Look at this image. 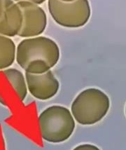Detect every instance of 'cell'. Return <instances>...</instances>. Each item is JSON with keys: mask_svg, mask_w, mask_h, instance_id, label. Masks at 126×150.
<instances>
[{"mask_svg": "<svg viewBox=\"0 0 126 150\" xmlns=\"http://www.w3.org/2000/svg\"><path fill=\"white\" fill-rule=\"evenodd\" d=\"M23 13L17 3L13 1L6 7L0 19V35L8 37H15L23 25Z\"/></svg>", "mask_w": 126, "mask_h": 150, "instance_id": "cell-7", "label": "cell"}, {"mask_svg": "<svg viewBox=\"0 0 126 150\" xmlns=\"http://www.w3.org/2000/svg\"><path fill=\"white\" fill-rule=\"evenodd\" d=\"M110 108L109 96L99 88H89L81 91L71 105L74 120L83 126L100 122Z\"/></svg>", "mask_w": 126, "mask_h": 150, "instance_id": "cell-2", "label": "cell"}, {"mask_svg": "<svg viewBox=\"0 0 126 150\" xmlns=\"http://www.w3.org/2000/svg\"><path fill=\"white\" fill-rule=\"evenodd\" d=\"M3 74L11 84L19 100L24 101L28 93L25 76L19 69L11 67L4 69Z\"/></svg>", "mask_w": 126, "mask_h": 150, "instance_id": "cell-8", "label": "cell"}, {"mask_svg": "<svg viewBox=\"0 0 126 150\" xmlns=\"http://www.w3.org/2000/svg\"><path fill=\"white\" fill-rule=\"evenodd\" d=\"M23 13V21L18 36L22 38H30L40 36L46 30L48 19L45 11L39 5L29 2H17Z\"/></svg>", "mask_w": 126, "mask_h": 150, "instance_id": "cell-5", "label": "cell"}, {"mask_svg": "<svg viewBox=\"0 0 126 150\" xmlns=\"http://www.w3.org/2000/svg\"><path fill=\"white\" fill-rule=\"evenodd\" d=\"M48 8L53 21L67 28H79L87 24L91 16L88 0H48Z\"/></svg>", "mask_w": 126, "mask_h": 150, "instance_id": "cell-4", "label": "cell"}, {"mask_svg": "<svg viewBox=\"0 0 126 150\" xmlns=\"http://www.w3.org/2000/svg\"><path fill=\"white\" fill-rule=\"evenodd\" d=\"M16 46L10 37L0 35V70L7 69L15 60Z\"/></svg>", "mask_w": 126, "mask_h": 150, "instance_id": "cell-9", "label": "cell"}, {"mask_svg": "<svg viewBox=\"0 0 126 150\" xmlns=\"http://www.w3.org/2000/svg\"><path fill=\"white\" fill-rule=\"evenodd\" d=\"M27 90L34 98L40 100H47L54 97L60 88V82L52 71L43 74L25 72Z\"/></svg>", "mask_w": 126, "mask_h": 150, "instance_id": "cell-6", "label": "cell"}, {"mask_svg": "<svg viewBox=\"0 0 126 150\" xmlns=\"http://www.w3.org/2000/svg\"><path fill=\"white\" fill-rule=\"evenodd\" d=\"M73 150H101L97 146L91 144H83L76 147Z\"/></svg>", "mask_w": 126, "mask_h": 150, "instance_id": "cell-10", "label": "cell"}, {"mask_svg": "<svg viewBox=\"0 0 126 150\" xmlns=\"http://www.w3.org/2000/svg\"><path fill=\"white\" fill-rule=\"evenodd\" d=\"M38 123L42 137L51 143L68 140L76 126L70 110L61 105H52L45 109L39 116Z\"/></svg>", "mask_w": 126, "mask_h": 150, "instance_id": "cell-3", "label": "cell"}, {"mask_svg": "<svg viewBox=\"0 0 126 150\" xmlns=\"http://www.w3.org/2000/svg\"><path fill=\"white\" fill-rule=\"evenodd\" d=\"M61 1H73L74 0H61Z\"/></svg>", "mask_w": 126, "mask_h": 150, "instance_id": "cell-13", "label": "cell"}, {"mask_svg": "<svg viewBox=\"0 0 126 150\" xmlns=\"http://www.w3.org/2000/svg\"><path fill=\"white\" fill-rule=\"evenodd\" d=\"M58 44L47 37L25 38L18 44L15 60L24 71L30 74H43L51 70L60 60Z\"/></svg>", "mask_w": 126, "mask_h": 150, "instance_id": "cell-1", "label": "cell"}, {"mask_svg": "<svg viewBox=\"0 0 126 150\" xmlns=\"http://www.w3.org/2000/svg\"><path fill=\"white\" fill-rule=\"evenodd\" d=\"M15 3L20 2V1H29V2H32L35 4L40 5L45 2L46 0H13Z\"/></svg>", "mask_w": 126, "mask_h": 150, "instance_id": "cell-12", "label": "cell"}, {"mask_svg": "<svg viewBox=\"0 0 126 150\" xmlns=\"http://www.w3.org/2000/svg\"><path fill=\"white\" fill-rule=\"evenodd\" d=\"M13 1V0H0V19L2 16V14L4 12L6 7Z\"/></svg>", "mask_w": 126, "mask_h": 150, "instance_id": "cell-11", "label": "cell"}]
</instances>
